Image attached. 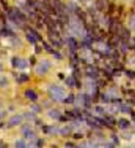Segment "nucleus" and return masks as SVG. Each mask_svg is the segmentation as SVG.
<instances>
[{
    "mask_svg": "<svg viewBox=\"0 0 135 148\" xmlns=\"http://www.w3.org/2000/svg\"><path fill=\"white\" fill-rule=\"evenodd\" d=\"M119 16L117 17H112L110 16L109 18V23H108V33L110 34L111 36H115L117 33V29H119Z\"/></svg>",
    "mask_w": 135,
    "mask_h": 148,
    "instance_id": "nucleus-2",
    "label": "nucleus"
},
{
    "mask_svg": "<svg viewBox=\"0 0 135 148\" xmlns=\"http://www.w3.org/2000/svg\"><path fill=\"white\" fill-rule=\"evenodd\" d=\"M43 145H44V142H43V140H39L38 141V143H37V146H39L40 148L43 146Z\"/></svg>",
    "mask_w": 135,
    "mask_h": 148,
    "instance_id": "nucleus-50",
    "label": "nucleus"
},
{
    "mask_svg": "<svg viewBox=\"0 0 135 148\" xmlns=\"http://www.w3.org/2000/svg\"><path fill=\"white\" fill-rule=\"evenodd\" d=\"M120 57V54H119V51L117 49H114L113 52H112V58L114 59L115 61H117Z\"/></svg>",
    "mask_w": 135,
    "mask_h": 148,
    "instance_id": "nucleus-34",
    "label": "nucleus"
},
{
    "mask_svg": "<svg viewBox=\"0 0 135 148\" xmlns=\"http://www.w3.org/2000/svg\"><path fill=\"white\" fill-rule=\"evenodd\" d=\"M48 93H49L50 98L52 100L58 101H63V98H64V95H65V90L59 86L54 85L49 88Z\"/></svg>",
    "mask_w": 135,
    "mask_h": 148,
    "instance_id": "nucleus-1",
    "label": "nucleus"
},
{
    "mask_svg": "<svg viewBox=\"0 0 135 148\" xmlns=\"http://www.w3.org/2000/svg\"><path fill=\"white\" fill-rule=\"evenodd\" d=\"M45 1H48V2H50V1H51V0H45Z\"/></svg>",
    "mask_w": 135,
    "mask_h": 148,
    "instance_id": "nucleus-57",
    "label": "nucleus"
},
{
    "mask_svg": "<svg viewBox=\"0 0 135 148\" xmlns=\"http://www.w3.org/2000/svg\"><path fill=\"white\" fill-rule=\"evenodd\" d=\"M119 126L121 129H127L130 127V122L126 118H120L119 121Z\"/></svg>",
    "mask_w": 135,
    "mask_h": 148,
    "instance_id": "nucleus-19",
    "label": "nucleus"
},
{
    "mask_svg": "<svg viewBox=\"0 0 135 148\" xmlns=\"http://www.w3.org/2000/svg\"><path fill=\"white\" fill-rule=\"evenodd\" d=\"M63 101H64V103H69V104L73 103L74 101H75V95H74L73 93H70L69 96L67 97L66 99H64Z\"/></svg>",
    "mask_w": 135,
    "mask_h": 148,
    "instance_id": "nucleus-24",
    "label": "nucleus"
},
{
    "mask_svg": "<svg viewBox=\"0 0 135 148\" xmlns=\"http://www.w3.org/2000/svg\"><path fill=\"white\" fill-rule=\"evenodd\" d=\"M24 95H25V97H26L27 99L31 100L32 101H35L38 99V95L36 94V92L34 90H31V88H28V90H25Z\"/></svg>",
    "mask_w": 135,
    "mask_h": 148,
    "instance_id": "nucleus-12",
    "label": "nucleus"
},
{
    "mask_svg": "<svg viewBox=\"0 0 135 148\" xmlns=\"http://www.w3.org/2000/svg\"><path fill=\"white\" fill-rule=\"evenodd\" d=\"M22 132H23L25 138H27V139H32V138H34V136H35L34 132H33L28 126L24 127V128L22 129Z\"/></svg>",
    "mask_w": 135,
    "mask_h": 148,
    "instance_id": "nucleus-15",
    "label": "nucleus"
},
{
    "mask_svg": "<svg viewBox=\"0 0 135 148\" xmlns=\"http://www.w3.org/2000/svg\"><path fill=\"white\" fill-rule=\"evenodd\" d=\"M70 64L73 67H77L79 64V56L77 52H70Z\"/></svg>",
    "mask_w": 135,
    "mask_h": 148,
    "instance_id": "nucleus-14",
    "label": "nucleus"
},
{
    "mask_svg": "<svg viewBox=\"0 0 135 148\" xmlns=\"http://www.w3.org/2000/svg\"><path fill=\"white\" fill-rule=\"evenodd\" d=\"M56 23H57V26L59 27V28L61 29V30H63V29H64V25H65V23H63L59 18H57V19L56 20Z\"/></svg>",
    "mask_w": 135,
    "mask_h": 148,
    "instance_id": "nucleus-37",
    "label": "nucleus"
},
{
    "mask_svg": "<svg viewBox=\"0 0 135 148\" xmlns=\"http://www.w3.org/2000/svg\"><path fill=\"white\" fill-rule=\"evenodd\" d=\"M24 116H26L27 119H32V118H34V115L32 114V113H26Z\"/></svg>",
    "mask_w": 135,
    "mask_h": 148,
    "instance_id": "nucleus-45",
    "label": "nucleus"
},
{
    "mask_svg": "<svg viewBox=\"0 0 135 148\" xmlns=\"http://www.w3.org/2000/svg\"><path fill=\"white\" fill-rule=\"evenodd\" d=\"M27 66H28V64H27V62L25 61L24 59H20V63H19L18 68H20V69H25Z\"/></svg>",
    "mask_w": 135,
    "mask_h": 148,
    "instance_id": "nucleus-30",
    "label": "nucleus"
},
{
    "mask_svg": "<svg viewBox=\"0 0 135 148\" xmlns=\"http://www.w3.org/2000/svg\"><path fill=\"white\" fill-rule=\"evenodd\" d=\"M117 10V5L115 2H109L107 5V15L112 16Z\"/></svg>",
    "mask_w": 135,
    "mask_h": 148,
    "instance_id": "nucleus-16",
    "label": "nucleus"
},
{
    "mask_svg": "<svg viewBox=\"0 0 135 148\" xmlns=\"http://www.w3.org/2000/svg\"><path fill=\"white\" fill-rule=\"evenodd\" d=\"M20 59L19 57H13L11 59V64H12V67H14V68H18L19 66V63H20Z\"/></svg>",
    "mask_w": 135,
    "mask_h": 148,
    "instance_id": "nucleus-25",
    "label": "nucleus"
},
{
    "mask_svg": "<svg viewBox=\"0 0 135 148\" xmlns=\"http://www.w3.org/2000/svg\"><path fill=\"white\" fill-rule=\"evenodd\" d=\"M79 133H77V134H75L74 135V138H77V139H79V138H82V135H78Z\"/></svg>",
    "mask_w": 135,
    "mask_h": 148,
    "instance_id": "nucleus-53",
    "label": "nucleus"
},
{
    "mask_svg": "<svg viewBox=\"0 0 135 148\" xmlns=\"http://www.w3.org/2000/svg\"><path fill=\"white\" fill-rule=\"evenodd\" d=\"M66 84L68 87L70 88H74L75 87V84H76V80L73 77H70L66 79Z\"/></svg>",
    "mask_w": 135,
    "mask_h": 148,
    "instance_id": "nucleus-22",
    "label": "nucleus"
},
{
    "mask_svg": "<svg viewBox=\"0 0 135 148\" xmlns=\"http://www.w3.org/2000/svg\"><path fill=\"white\" fill-rule=\"evenodd\" d=\"M31 107H32V109L33 111H34L35 113H40V112L42 111L41 107H40V106H39V105H38V104H32Z\"/></svg>",
    "mask_w": 135,
    "mask_h": 148,
    "instance_id": "nucleus-39",
    "label": "nucleus"
},
{
    "mask_svg": "<svg viewBox=\"0 0 135 148\" xmlns=\"http://www.w3.org/2000/svg\"><path fill=\"white\" fill-rule=\"evenodd\" d=\"M120 72H121V69L119 68H113L111 70V74L112 75H117V77H119V75H120Z\"/></svg>",
    "mask_w": 135,
    "mask_h": 148,
    "instance_id": "nucleus-36",
    "label": "nucleus"
},
{
    "mask_svg": "<svg viewBox=\"0 0 135 148\" xmlns=\"http://www.w3.org/2000/svg\"><path fill=\"white\" fill-rule=\"evenodd\" d=\"M5 116H6V113L5 112H3V111L0 112V119H1V118H3Z\"/></svg>",
    "mask_w": 135,
    "mask_h": 148,
    "instance_id": "nucleus-52",
    "label": "nucleus"
},
{
    "mask_svg": "<svg viewBox=\"0 0 135 148\" xmlns=\"http://www.w3.org/2000/svg\"><path fill=\"white\" fill-rule=\"evenodd\" d=\"M25 37H26L27 41H28L30 44L35 45V44L37 43V39L32 35V34H30V33H26V35H25Z\"/></svg>",
    "mask_w": 135,
    "mask_h": 148,
    "instance_id": "nucleus-20",
    "label": "nucleus"
},
{
    "mask_svg": "<svg viewBox=\"0 0 135 148\" xmlns=\"http://www.w3.org/2000/svg\"><path fill=\"white\" fill-rule=\"evenodd\" d=\"M117 16H121L122 14H123V12H124V10H125V6H124V4H119V7L117 8Z\"/></svg>",
    "mask_w": 135,
    "mask_h": 148,
    "instance_id": "nucleus-29",
    "label": "nucleus"
},
{
    "mask_svg": "<svg viewBox=\"0 0 135 148\" xmlns=\"http://www.w3.org/2000/svg\"><path fill=\"white\" fill-rule=\"evenodd\" d=\"M3 69H4V66H3L2 63H0V72H2Z\"/></svg>",
    "mask_w": 135,
    "mask_h": 148,
    "instance_id": "nucleus-55",
    "label": "nucleus"
},
{
    "mask_svg": "<svg viewBox=\"0 0 135 148\" xmlns=\"http://www.w3.org/2000/svg\"><path fill=\"white\" fill-rule=\"evenodd\" d=\"M34 3H35V0H26V5L29 8H33Z\"/></svg>",
    "mask_w": 135,
    "mask_h": 148,
    "instance_id": "nucleus-44",
    "label": "nucleus"
},
{
    "mask_svg": "<svg viewBox=\"0 0 135 148\" xmlns=\"http://www.w3.org/2000/svg\"><path fill=\"white\" fill-rule=\"evenodd\" d=\"M44 21H36V28L37 29H43L44 28Z\"/></svg>",
    "mask_w": 135,
    "mask_h": 148,
    "instance_id": "nucleus-43",
    "label": "nucleus"
},
{
    "mask_svg": "<svg viewBox=\"0 0 135 148\" xmlns=\"http://www.w3.org/2000/svg\"><path fill=\"white\" fill-rule=\"evenodd\" d=\"M119 41H120V39L117 35L111 36V37H109V39L107 41V46L110 49H114L119 45Z\"/></svg>",
    "mask_w": 135,
    "mask_h": 148,
    "instance_id": "nucleus-9",
    "label": "nucleus"
},
{
    "mask_svg": "<svg viewBox=\"0 0 135 148\" xmlns=\"http://www.w3.org/2000/svg\"><path fill=\"white\" fill-rule=\"evenodd\" d=\"M73 10L75 12L76 16L78 17V19L83 23V25H85L87 23V13H86V12L83 11L81 8L76 6V5H75L74 8H73Z\"/></svg>",
    "mask_w": 135,
    "mask_h": 148,
    "instance_id": "nucleus-4",
    "label": "nucleus"
},
{
    "mask_svg": "<svg viewBox=\"0 0 135 148\" xmlns=\"http://www.w3.org/2000/svg\"><path fill=\"white\" fill-rule=\"evenodd\" d=\"M0 3H1L4 10L7 11L8 10H9V7H8V0H0Z\"/></svg>",
    "mask_w": 135,
    "mask_h": 148,
    "instance_id": "nucleus-32",
    "label": "nucleus"
},
{
    "mask_svg": "<svg viewBox=\"0 0 135 148\" xmlns=\"http://www.w3.org/2000/svg\"><path fill=\"white\" fill-rule=\"evenodd\" d=\"M19 79H20V82L22 83V82H27V81H29L30 77H29V75H26V74H22Z\"/></svg>",
    "mask_w": 135,
    "mask_h": 148,
    "instance_id": "nucleus-33",
    "label": "nucleus"
},
{
    "mask_svg": "<svg viewBox=\"0 0 135 148\" xmlns=\"http://www.w3.org/2000/svg\"><path fill=\"white\" fill-rule=\"evenodd\" d=\"M37 62V60H36V57L34 56V55H32V56L30 57V63L32 66H34L36 64Z\"/></svg>",
    "mask_w": 135,
    "mask_h": 148,
    "instance_id": "nucleus-42",
    "label": "nucleus"
},
{
    "mask_svg": "<svg viewBox=\"0 0 135 148\" xmlns=\"http://www.w3.org/2000/svg\"><path fill=\"white\" fill-rule=\"evenodd\" d=\"M42 43H43V47H44V49H45V51H46V52H48V53H50V54H53V53L55 52L54 48L48 43V42H46V41H44V40H43V41H42Z\"/></svg>",
    "mask_w": 135,
    "mask_h": 148,
    "instance_id": "nucleus-18",
    "label": "nucleus"
},
{
    "mask_svg": "<svg viewBox=\"0 0 135 148\" xmlns=\"http://www.w3.org/2000/svg\"><path fill=\"white\" fill-rule=\"evenodd\" d=\"M125 74L130 79H134L135 78V72L132 71V70H130V69L125 70Z\"/></svg>",
    "mask_w": 135,
    "mask_h": 148,
    "instance_id": "nucleus-27",
    "label": "nucleus"
},
{
    "mask_svg": "<svg viewBox=\"0 0 135 148\" xmlns=\"http://www.w3.org/2000/svg\"><path fill=\"white\" fill-rule=\"evenodd\" d=\"M82 77V73H81V70H80L77 67H74V70H73V77L75 78V80H80Z\"/></svg>",
    "mask_w": 135,
    "mask_h": 148,
    "instance_id": "nucleus-23",
    "label": "nucleus"
},
{
    "mask_svg": "<svg viewBox=\"0 0 135 148\" xmlns=\"http://www.w3.org/2000/svg\"><path fill=\"white\" fill-rule=\"evenodd\" d=\"M13 8V10L16 12V14H17V16H18V18H19V20L20 21V22H22V23L27 22L28 17L26 16V14H25L22 10H20L19 8Z\"/></svg>",
    "mask_w": 135,
    "mask_h": 148,
    "instance_id": "nucleus-13",
    "label": "nucleus"
},
{
    "mask_svg": "<svg viewBox=\"0 0 135 148\" xmlns=\"http://www.w3.org/2000/svg\"><path fill=\"white\" fill-rule=\"evenodd\" d=\"M75 87L77 88H82V83L80 80H76V84H75Z\"/></svg>",
    "mask_w": 135,
    "mask_h": 148,
    "instance_id": "nucleus-49",
    "label": "nucleus"
},
{
    "mask_svg": "<svg viewBox=\"0 0 135 148\" xmlns=\"http://www.w3.org/2000/svg\"><path fill=\"white\" fill-rule=\"evenodd\" d=\"M57 77H59L60 79H64L65 78V77H64V74H62V73H59L57 75Z\"/></svg>",
    "mask_w": 135,
    "mask_h": 148,
    "instance_id": "nucleus-51",
    "label": "nucleus"
},
{
    "mask_svg": "<svg viewBox=\"0 0 135 148\" xmlns=\"http://www.w3.org/2000/svg\"><path fill=\"white\" fill-rule=\"evenodd\" d=\"M15 147L16 148H26V145H25V142L23 140H19L16 142Z\"/></svg>",
    "mask_w": 135,
    "mask_h": 148,
    "instance_id": "nucleus-28",
    "label": "nucleus"
},
{
    "mask_svg": "<svg viewBox=\"0 0 135 148\" xmlns=\"http://www.w3.org/2000/svg\"><path fill=\"white\" fill-rule=\"evenodd\" d=\"M0 148H8V145H2L0 146Z\"/></svg>",
    "mask_w": 135,
    "mask_h": 148,
    "instance_id": "nucleus-54",
    "label": "nucleus"
},
{
    "mask_svg": "<svg viewBox=\"0 0 135 148\" xmlns=\"http://www.w3.org/2000/svg\"><path fill=\"white\" fill-rule=\"evenodd\" d=\"M120 111L123 112V113H130V111H132V109H130V107H128L127 105H122L121 108H120Z\"/></svg>",
    "mask_w": 135,
    "mask_h": 148,
    "instance_id": "nucleus-41",
    "label": "nucleus"
},
{
    "mask_svg": "<svg viewBox=\"0 0 135 148\" xmlns=\"http://www.w3.org/2000/svg\"><path fill=\"white\" fill-rule=\"evenodd\" d=\"M68 46H69L70 52H77V50L79 49L78 42L74 37H70V38L68 39Z\"/></svg>",
    "mask_w": 135,
    "mask_h": 148,
    "instance_id": "nucleus-8",
    "label": "nucleus"
},
{
    "mask_svg": "<svg viewBox=\"0 0 135 148\" xmlns=\"http://www.w3.org/2000/svg\"><path fill=\"white\" fill-rule=\"evenodd\" d=\"M85 74L87 75V77H89L91 78H97L98 77V69L96 67L92 65H87L85 68Z\"/></svg>",
    "mask_w": 135,
    "mask_h": 148,
    "instance_id": "nucleus-5",
    "label": "nucleus"
},
{
    "mask_svg": "<svg viewBox=\"0 0 135 148\" xmlns=\"http://www.w3.org/2000/svg\"><path fill=\"white\" fill-rule=\"evenodd\" d=\"M48 115H49L50 117L54 118V119H58V118L61 116L60 113L58 112L57 110H56V109H53V110H51V111H49Z\"/></svg>",
    "mask_w": 135,
    "mask_h": 148,
    "instance_id": "nucleus-21",
    "label": "nucleus"
},
{
    "mask_svg": "<svg viewBox=\"0 0 135 148\" xmlns=\"http://www.w3.org/2000/svg\"><path fill=\"white\" fill-rule=\"evenodd\" d=\"M127 93L130 96H135V90H132V88H130V90H127Z\"/></svg>",
    "mask_w": 135,
    "mask_h": 148,
    "instance_id": "nucleus-48",
    "label": "nucleus"
},
{
    "mask_svg": "<svg viewBox=\"0 0 135 148\" xmlns=\"http://www.w3.org/2000/svg\"><path fill=\"white\" fill-rule=\"evenodd\" d=\"M23 119V116H20V115H15L13 116H11L9 118V120H8V123L7 125L10 127H15V126H18L22 123V121Z\"/></svg>",
    "mask_w": 135,
    "mask_h": 148,
    "instance_id": "nucleus-6",
    "label": "nucleus"
},
{
    "mask_svg": "<svg viewBox=\"0 0 135 148\" xmlns=\"http://www.w3.org/2000/svg\"><path fill=\"white\" fill-rule=\"evenodd\" d=\"M53 6L55 7V8H56V10H59V8H61V6H62V1H61V0H53Z\"/></svg>",
    "mask_w": 135,
    "mask_h": 148,
    "instance_id": "nucleus-31",
    "label": "nucleus"
},
{
    "mask_svg": "<svg viewBox=\"0 0 135 148\" xmlns=\"http://www.w3.org/2000/svg\"><path fill=\"white\" fill-rule=\"evenodd\" d=\"M44 23L47 26V29H57V23L56 21H54L50 15L44 16Z\"/></svg>",
    "mask_w": 135,
    "mask_h": 148,
    "instance_id": "nucleus-7",
    "label": "nucleus"
},
{
    "mask_svg": "<svg viewBox=\"0 0 135 148\" xmlns=\"http://www.w3.org/2000/svg\"><path fill=\"white\" fill-rule=\"evenodd\" d=\"M109 4V0H96L95 1V8L96 11L103 12L105 10V7Z\"/></svg>",
    "mask_w": 135,
    "mask_h": 148,
    "instance_id": "nucleus-11",
    "label": "nucleus"
},
{
    "mask_svg": "<svg viewBox=\"0 0 135 148\" xmlns=\"http://www.w3.org/2000/svg\"><path fill=\"white\" fill-rule=\"evenodd\" d=\"M7 17H8V19H9L11 22H13L14 23H16V24H20V21L19 20V18H18V16H17V14H16V12L13 10V8H9V10H8L7 11Z\"/></svg>",
    "mask_w": 135,
    "mask_h": 148,
    "instance_id": "nucleus-10",
    "label": "nucleus"
},
{
    "mask_svg": "<svg viewBox=\"0 0 135 148\" xmlns=\"http://www.w3.org/2000/svg\"><path fill=\"white\" fill-rule=\"evenodd\" d=\"M60 132L62 135H64V136H67V135H69L70 133V129L68 128V127H65V128H63L60 130Z\"/></svg>",
    "mask_w": 135,
    "mask_h": 148,
    "instance_id": "nucleus-35",
    "label": "nucleus"
},
{
    "mask_svg": "<svg viewBox=\"0 0 135 148\" xmlns=\"http://www.w3.org/2000/svg\"><path fill=\"white\" fill-rule=\"evenodd\" d=\"M0 35H1L2 36H14V33L12 32L9 28H7V27H3L1 30H0Z\"/></svg>",
    "mask_w": 135,
    "mask_h": 148,
    "instance_id": "nucleus-17",
    "label": "nucleus"
},
{
    "mask_svg": "<svg viewBox=\"0 0 135 148\" xmlns=\"http://www.w3.org/2000/svg\"><path fill=\"white\" fill-rule=\"evenodd\" d=\"M97 85L100 86V87H103L105 85V82L104 81L103 79H98V82H97Z\"/></svg>",
    "mask_w": 135,
    "mask_h": 148,
    "instance_id": "nucleus-47",
    "label": "nucleus"
},
{
    "mask_svg": "<svg viewBox=\"0 0 135 148\" xmlns=\"http://www.w3.org/2000/svg\"><path fill=\"white\" fill-rule=\"evenodd\" d=\"M51 62L48 61V60H43L39 64H38V66L36 67V73L38 75H45L47 72L49 71L50 67H51Z\"/></svg>",
    "mask_w": 135,
    "mask_h": 148,
    "instance_id": "nucleus-3",
    "label": "nucleus"
},
{
    "mask_svg": "<svg viewBox=\"0 0 135 148\" xmlns=\"http://www.w3.org/2000/svg\"><path fill=\"white\" fill-rule=\"evenodd\" d=\"M95 110H96V112L99 113V114H104V112H105L104 108H103V107H101V106H96Z\"/></svg>",
    "mask_w": 135,
    "mask_h": 148,
    "instance_id": "nucleus-46",
    "label": "nucleus"
},
{
    "mask_svg": "<svg viewBox=\"0 0 135 148\" xmlns=\"http://www.w3.org/2000/svg\"><path fill=\"white\" fill-rule=\"evenodd\" d=\"M80 1H81L82 3H85V2L87 1V0H80Z\"/></svg>",
    "mask_w": 135,
    "mask_h": 148,
    "instance_id": "nucleus-56",
    "label": "nucleus"
},
{
    "mask_svg": "<svg viewBox=\"0 0 135 148\" xmlns=\"http://www.w3.org/2000/svg\"><path fill=\"white\" fill-rule=\"evenodd\" d=\"M53 56L56 58V59H57V60H62V59H63L62 54L60 52L57 51V50H55V52L53 53Z\"/></svg>",
    "mask_w": 135,
    "mask_h": 148,
    "instance_id": "nucleus-40",
    "label": "nucleus"
},
{
    "mask_svg": "<svg viewBox=\"0 0 135 148\" xmlns=\"http://www.w3.org/2000/svg\"><path fill=\"white\" fill-rule=\"evenodd\" d=\"M34 51L36 54H41L42 52H43V48L41 47V46L35 44V47H34Z\"/></svg>",
    "mask_w": 135,
    "mask_h": 148,
    "instance_id": "nucleus-38",
    "label": "nucleus"
},
{
    "mask_svg": "<svg viewBox=\"0 0 135 148\" xmlns=\"http://www.w3.org/2000/svg\"><path fill=\"white\" fill-rule=\"evenodd\" d=\"M0 21H1V23L4 24V25H6L7 23V16L5 14V12H4L3 10H0Z\"/></svg>",
    "mask_w": 135,
    "mask_h": 148,
    "instance_id": "nucleus-26",
    "label": "nucleus"
}]
</instances>
